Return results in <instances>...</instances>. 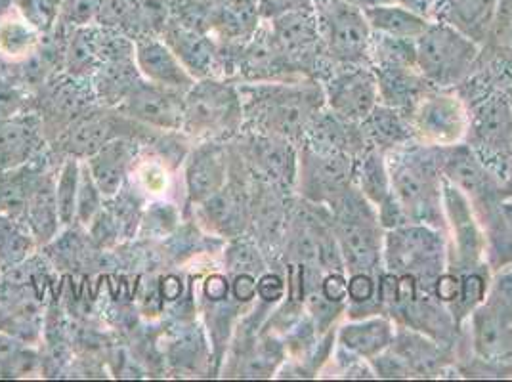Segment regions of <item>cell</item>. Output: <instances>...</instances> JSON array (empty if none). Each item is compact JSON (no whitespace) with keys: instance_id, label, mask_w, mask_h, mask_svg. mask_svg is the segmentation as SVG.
<instances>
[{"instance_id":"cell-17","label":"cell","mask_w":512,"mask_h":382,"mask_svg":"<svg viewBox=\"0 0 512 382\" xmlns=\"http://www.w3.org/2000/svg\"><path fill=\"white\" fill-rule=\"evenodd\" d=\"M253 180L247 170L245 178H234L230 174L226 186L216 191L207 201L195 205L197 222L211 234L224 239L243 237L251 228V186L247 180Z\"/></svg>"},{"instance_id":"cell-34","label":"cell","mask_w":512,"mask_h":382,"mask_svg":"<svg viewBox=\"0 0 512 382\" xmlns=\"http://www.w3.org/2000/svg\"><path fill=\"white\" fill-rule=\"evenodd\" d=\"M354 182L365 199L377 209L392 195L390 174L386 167V155L381 149L367 148L356 159Z\"/></svg>"},{"instance_id":"cell-27","label":"cell","mask_w":512,"mask_h":382,"mask_svg":"<svg viewBox=\"0 0 512 382\" xmlns=\"http://www.w3.org/2000/svg\"><path fill=\"white\" fill-rule=\"evenodd\" d=\"M394 323L386 314H375L367 318L352 319L339 329V348L348 354V360L371 361L383 354L394 340ZM348 361V363H350Z\"/></svg>"},{"instance_id":"cell-23","label":"cell","mask_w":512,"mask_h":382,"mask_svg":"<svg viewBox=\"0 0 512 382\" xmlns=\"http://www.w3.org/2000/svg\"><path fill=\"white\" fill-rule=\"evenodd\" d=\"M144 146V142L134 138H115L85 159L94 182L106 199L115 197L125 188Z\"/></svg>"},{"instance_id":"cell-52","label":"cell","mask_w":512,"mask_h":382,"mask_svg":"<svg viewBox=\"0 0 512 382\" xmlns=\"http://www.w3.org/2000/svg\"><path fill=\"white\" fill-rule=\"evenodd\" d=\"M14 12V0H0V20Z\"/></svg>"},{"instance_id":"cell-13","label":"cell","mask_w":512,"mask_h":382,"mask_svg":"<svg viewBox=\"0 0 512 382\" xmlns=\"http://www.w3.org/2000/svg\"><path fill=\"white\" fill-rule=\"evenodd\" d=\"M449 350V346L415 329L400 327L392 344L369 363L379 379L432 377L444 371V365L449 361Z\"/></svg>"},{"instance_id":"cell-12","label":"cell","mask_w":512,"mask_h":382,"mask_svg":"<svg viewBox=\"0 0 512 382\" xmlns=\"http://www.w3.org/2000/svg\"><path fill=\"white\" fill-rule=\"evenodd\" d=\"M406 115L417 142L428 146H455L469 128V106L451 88H430Z\"/></svg>"},{"instance_id":"cell-51","label":"cell","mask_w":512,"mask_h":382,"mask_svg":"<svg viewBox=\"0 0 512 382\" xmlns=\"http://www.w3.org/2000/svg\"><path fill=\"white\" fill-rule=\"evenodd\" d=\"M350 4H354L356 8L360 10H369V8H375V6H384V4H394L396 0H348Z\"/></svg>"},{"instance_id":"cell-6","label":"cell","mask_w":512,"mask_h":382,"mask_svg":"<svg viewBox=\"0 0 512 382\" xmlns=\"http://www.w3.org/2000/svg\"><path fill=\"white\" fill-rule=\"evenodd\" d=\"M482 46L446 23L432 22L415 41L419 73L436 88L465 85L480 62Z\"/></svg>"},{"instance_id":"cell-38","label":"cell","mask_w":512,"mask_h":382,"mask_svg":"<svg viewBox=\"0 0 512 382\" xmlns=\"http://www.w3.org/2000/svg\"><path fill=\"white\" fill-rule=\"evenodd\" d=\"M39 356L22 340L0 331V379H23L39 371Z\"/></svg>"},{"instance_id":"cell-31","label":"cell","mask_w":512,"mask_h":382,"mask_svg":"<svg viewBox=\"0 0 512 382\" xmlns=\"http://www.w3.org/2000/svg\"><path fill=\"white\" fill-rule=\"evenodd\" d=\"M50 153L52 148L46 149L37 159L23 167L0 172V214L22 218L23 207L33 190V184L37 182L43 170L52 167Z\"/></svg>"},{"instance_id":"cell-49","label":"cell","mask_w":512,"mask_h":382,"mask_svg":"<svg viewBox=\"0 0 512 382\" xmlns=\"http://www.w3.org/2000/svg\"><path fill=\"white\" fill-rule=\"evenodd\" d=\"M182 281L178 277L169 276L163 279L161 283V297L163 300H176L182 295Z\"/></svg>"},{"instance_id":"cell-10","label":"cell","mask_w":512,"mask_h":382,"mask_svg":"<svg viewBox=\"0 0 512 382\" xmlns=\"http://www.w3.org/2000/svg\"><path fill=\"white\" fill-rule=\"evenodd\" d=\"M469 321L470 342L478 360L512 361V268L495 277Z\"/></svg>"},{"instance_id":"cell-35","label":"cell","mask_w":512,"mask_h":382,"mask_svg":"<svg viewBox=\"0 0 512 382\" xmlns=\"http://www.w3.org/2000/svg\"><path fill=\"white\" fill-rule=\"evenodd\" d=\"M37 241L22 218L0 214V272H8L29 260L37 249Z\"/></svg>"},{"instance_id":"cell-19","label":"cell","mask_w":512,"mask_h":382,"mask_svg":"<svg viewBox=\"0 0 512 382\" xmlns=\"http://www.w3.org/2000/svg\"><path fill=\"white\" fill-rule=\"evenodd\" d=\"M184 104V90L157 85L144 79L117 109L153 130L180 132L184 123Z\"/></svg>"},{"instance_id":"cell-43","label":"cell","mask_w":512,"mask_h":382,"mask_svg":"<svg viewBox=\"0 0 512 382\" xmlns=\"http://www.w3.org/2000/svg\"><path fill=\"white\" fill-rule=\"evenodd\" d=\"M176 222H178V213L172 205H167V203L151 205L150 209L146 211V216L142 218L144 230L150 228L151 234L153 232L161 235L167 234L176 226Z\"/></svg>"},{"instance_id":"cell-26","label":"cell","mask_w":512,"mask_h":382,"mask_svg":"<svg viewBox=\"0 0 512 382\" xmlns=\"http://www.w3.org/2000/svg\"><path fill=\"white\" fill-rule=\"evenodd\" d=\"M302 144L323 151L344 153L354 159H358L365 149L371 148L365 140L362 123L348 121L327 106L321 107L320 113L314 117Z\"/></svg>"},{"instance_id":"cell-50","label":"cell","mask_w":512,"mask_h":382,"mask_svg":"<svg viewBox=\"0 0 512 382\" xmlns=\"http://www.w3.org/2000/svg\"><path fill=\"white\" fill-rule=\"evenodd\" d=\"M396 2L402 4V6H406L409 10H413V12H417V14H421V16H425V18H428V20L432 22L434 0H396Z\"/></svg>"},{"instance_id":"cell-16","label":"cell","mask_w":512,"mask_h":382,"mask_svg":"<svg viewBox=\"0 0 512 382\" xmlns=\"http://www.w3.org/2000/svg\"><path fill=\"white\" fill-rule=\"evenodd\" d=\"M321 86L325 106L348 121L362 123L379 104V83L371 65H337Z\"/></svg>"},{"instance_id":"cell-15","label":"cell","mask_w":512,"mask_h":382,"mask_svg":"<svg viewBox=\"0 0 512 382\" xmlns=\"http://www.w3.org/2000/svg\"><path fill=\"white\" fill-rule=\"evenodd\" d=\"M235 146L251 176L276 186L287 195L297 188L299 146L253 130H241V134L235 136Z\"/></svg>"},{"instance_id":"cell-37","label":"cell","mask_w":512,"mask_h":382,"mask_svg":"<svg viewBox=\"0 0 512 382\" xmlns=\"http://www.w3.org/2000/svg\"><path fill=\"white\" fill-rule=\"evenodd\" d=\"M41 43V33L14 10L0 20V56L18 62L31 56Z\"/></svg>"},{"instance_id":"cell-44","label":"cell","mask_w":512,"mask_h":382,"mask_svg":"<svg viewBox=\"0 0 512 382\" xmlns=\"http://www.w3.org/2000/svg\"><path fill=\"white\" fill-rule=\"evenodd\" d=\"M285 295H287V285H285V279L279 276V274L264 272L262 276L258 277L256 298L262 304L272 308V306H276L279 302H283Z\"/></svg>"},{"instance_id":"cell-18","label":"cell","mask_w":512,"mask_h":382,"mask_svg":"<svg viewBox=\"0 0 512 382\" xmlns=\"http://www.w3.org/2000/svg\"><path fill=\"white\" fill-rule=\"evenodd\" d=\"M444 213L453 230V253L449 270L467 272L482 268V256L486 255V235L478 226V218L472 211L467 195L451 184L444 176Z\"/></svg>"},{"instance_id":"cell-2","label":"cell","mask_w":512,"mask_h":382,"mask_svg":"<svg viewBox=\"0 0 512 382\" xmlns=\"http://www.w3.org/2000/svg\"><path fill=\"white\" fill-rule=\"evenodd\" d=\"M386 155L390 186L409 222L425 224L446 234L444 213V146L421 142L392 149Z\"/></svg>"},{"instance_id":"cell-46","label":"cell","mask_w":512,"mask_h":382,"mask_svg":"<svg viewBox=\"0 0 512 382\" xmlns=\"http://www.w3.org/2000/svg\"><path fill=\"white\" fill-rule=\"evenodd\" d=\"M203 297L211 304H222L232 300V279L214 272L203 283Z\"/></svg>"},{"instance_id":"cell-7","label":"cell","mask_w":512,"mask_h":382,"mask_svg":"<svg viewBox=\"0 0 512 382\" xmlns=\"http://www.w3.org/2000/svg\"><path fill=\"white\" fill-rule=\"evenodd\" d=\"M465 144L503 182L512 178V107L499 88H490L469 106Z\"/></svg>"},{"instance_id":"cell-39","label":"cell","mask_w":512,"mask_h":382,"mask_svg":"<svg viewBox=\"0 0 512 382\" xmlns=\"http://www.w3.org/2000/svg\"><path fill=\"white\" fill-rule=\"evenodd\" d=\"M79 178H81V159L65 157L56 178V201H58V213L64 228L75 224Z\"/></svg>"},{"instance_id":"cell-5","label":"cell","mask_w":512,"mask_h":382,"mask_svg":"<svg viewBox=\"0 0 512 382\" xmlns=\"http://www.w3.org/2000/svg\"><path fill=\"white\" fill-rule=\"evenodd\" d=\"M245 123L239 86L222 79H199L186 92L184 134L199 140H232Z\"/></svg>"},{"instance_id":"cell-24","label":"cell","mask_w":512,"mask_h":382,"mask_svg":"<svg viewBox=\"0 0 512 382\" xmlns=\"http://www.w3.org/2000/svg\"><path fill=\"white\" fill-rule=\"evenodd\" d=\"M56 178L58 170L54 167L43 170L23 207V224L29 228L39 247L50 245L64 228L56 201Z\"/></svg>"},{"instance_id":"cell-47","label":"cell","mask_w":512,"mask_h":382,"mask_svg":"<svg viewBox=\"0 0 512 382\" xmlns=\"http://www.w3.org/2000/svg\"><path fill=\"white\" fill-rule=\"evenodd\" d=\"M258 8H260L262 20H274L281 14H287L293 10L314 8V0H258Z\"/></svg>"},{"instance_id":"cell-21","label":"cell","mask_w":512,"mask_h":382,"mask_svg":"<svg viewBox=\"0 0 512 382\" xmlns=\"http://www.w3.org/2000/svg\"><path fill=\"white\" fill-rule=\"evenodd\" d=\"M48 148L41 117L35 111L0 119V172L23 167Z\"/></svg>"},{"instance_id":"cell-1","label":"cell","mask_w":512,"mask_h":382,"mask_svg":"<svg viewBox=\"0 0 512 382\" xmlns=\"http://www.w3.org/2000/svg\"><path fill=\"white\" fill-rule=\"evenodd\" d=\"M237 86L245 115L243 130L278 136L299 148L314 117L325 106L323 86L316 79Z\"/></svg>"},{"instance_id":"cell-36","label":"cell","mask_w":512,"mask_h":382,"mask_svg":"<svg viewBox=\"0 0 512 382\" xmlns=\"http://www.w3.org/2000/svg\"><path fill=\"white\" fill-rule=\"evenodd\" d=\"M102 67L98 56V23L86 27H73L67 50L64 71L75 77L90 79Z\"/></svg>"},{"instance_id":"cell-32","label":"cell","mask_w":512,"mask_h":382,"mask_svg":"<svg viewBox=\"0 0 512 382\" xmlns=\"http://www.w3.org/2000/svg\"><path fill=\"white\" fill-rule=\"evenodd\" d=\"M90 81L100 106L119 107L127 100L128 94L144 81V77L134 58H130L107 62L90 77Z\"/></svg>"},{"instance_id":"cell-53","label":"cell","mask_w":512,"mask_h":382,"mask_svg":"<svg viewBox=\"0 0 512 382\" xmlns=\"http://www.w3.org/2000/svg\"><path fill=\"white\" fill-rule=\"evenodd\" d=\"M501 197H503V199H512V178L511 180H507V182H503V186H501Z\"/></svg>"},{"instance_id":"cell-11","label":"cell","mask_w":512,"mask_h":382,"mask_svg":"<svg viewBox=\"0 0 512 382\" xmlns=\"http://www.w3.org/2000/svg\"><path fill=\"white\" fill-rule=\"evenodd\" d=\"M94 106H98V98L92 81L67 71L50 75L31 100V111L41 117L48 144L58 140L65 128Z\"/></svg>"},{"instance_id":"cell-54","label":"cell","mask_w":512,"mask_h":382,"mask_svg":"<svg viewBox=\"0 0 512 382\" xmlns=\"http://www.w3.org/2000/svg\"><path fill=\"white\" fill-rule=\"evenodd\" d=\"M214 2H224V0H214Z\"/></svg>"},{"instance_id":"cell-25","label":"cell","mask_w":512,"mask_h":382,"mask_svg":"<svg viewBox=\"0 0 512 382\" xmlns=\"http://www.w3.org/2000/svg\"><path fill=\"white\" fill-rule=\"evenodd\" d=\"M134 43V62L146 81L172 86L184 92H188L195 85L192 73L184 67L178 56L172 52L171 46L161 37H144Z\"/></svg>"},{"instance_id":"cell-4","label":"cell","mask_w":512,"mask_h":382,"mask_svg":"<svg viewBox=\"0 0 512 382\" xmlns=\"http://www.w3.org/2000/svg\"><path fill=\"white\" fill-rule=\"evenodd\" d=\"M446 234L425 224H404L384 234L383 266L396 276L413 277L423 293L434 295V283L448 270Z\"/></svg>"},{"instance_id":"cell-14","label":"cell","mask_w":512,"mask_h":382,"mask_svg":"<svg viewBox=\"0 0 512 382\" xmlns=\"http://www.w3.org/2000/svg\"><path fill=\"white\" fill-rule=\"evenodd\" d=\"M356 159L302 144L299 148L297 188L300 197L331 209L354 182Z\"/></svg>"},{"instance_id":"cell-45","label":"cell","mask_w":512,"mask_h":382,"mask_svg":"<svg viewBox=\"0 0 512 382\" xmlns=\"http://www.w3.org/2000/svg\"><path fill=\"white\" fill-rule=\"evenodd\" d=\"M321 297L333 304H346L348 300V279L344 272H327L320 281Z\"/></svg>"},{"instance_id":"cell-8","label":"cell","mask_w":512,"mask_h":382,"mask_svg":"<svg viewBox=\"0 0 512 382\" xmlns=\"http://www.w3.org/2000/svg\"><path fill=\"white\" fill-rule=\"evenodd\" d=\"M321 56L331 65H371L373 31L363 10L348 0H314Z\"/></svg>"},{"instance_id":"cell-20","label":"cell","mask_w":512,"mask_h":382,"mask_svg":"<svg viewBox=\"0 0 512 382\" xmlns=\"http://www.w3.org/2000/svg\"><path fill=\"white\" fill-rule=\"evenodd\" d=\"M230 178V148L224 140H205L186 157L184 184L188 207L207 201Z\"/></svg>"},{"instance_id":"cell-42","label":"cell","mask_w":512,"mask_h":382,"mask_svg":"<svg viewBox=\"0 0 512 382\" xmlns=\"http://www.w3.org/2000/svg\"><path fill=\"white\" fill-rule=\"evenodd\" d=\"M109 0H60V22L86 27L100 22Z\"/></svg>"},{"instance_id":"cell-28","label":"cell","mask_w":512,"mask_h":382,"mask_svg":"<svg viewBox=\"0 0 512 382\" xmlns=\"http://www.w3.org/2000/svg\"><path fill=\"white\" fill-rule=\"evenodd\" d=\"M371 67L379 83V104L404 113H409L430 88H436L419 73L417 65L375 64Z\"/></svg>"},{"instance_id":"cell-9","label":"cell","mask_w":512,"mask_h":382,"mask_svg":"<svg viewBox=\"0 0 512 382\" xmlns=\"http://www.w3.org/2000/svg\"><path fill=\"white\" fill-rule=\"evenodd\" d=\"M161 130H153L121 113L117 107L94 106L75 119L64 134L50 144L58 157H77L85 161L115 138H134L151 144Z\"/></svg>"},{"instance_id":"cell-33","label":"cell","mask_w":512,"mask_h":382,"mask_svg":"<svg viewBox=\"0 0 512 382\" xmlns=\"http://www.w3.org/2000/svg\"><path fill=\"white\" fill-rule=\"evenodd\" d=\"M363 14L373 33H381L394 39H404V41H417L432 23L425 16L409 10L398 2L369 8Z\"/></svg>"},{"instance_id":"cell-40","label":"cell","mask_w":512,"mask_h":382,"mask_svg":"<svg viewBox=\"0 0 512 382\" xmlns=\"http://www.w3.org/2000/svg\"><path fill=\"white\" fill-rule=\"evenodd\" d=\"M106 197L94 182L86 161H81V178H79V193H77V213L75 224L81 228H88L92 220L104 209Z\"/></svg>"},{"instance_id":"cell-41","label":"cell","mask_w":512,"mask_h":382,"mask_svg":"<svg viewBox=\"0 0 512 382\" xmlns=\"http://www.w3.org/2000/svg\"><path fill=\"white\" fill-rule=\"evenodd\" d=\"M14 10L41 35L60 22V0H14Z\"/></svg>"},{"instance_id":"cell-48","label":"cell","mask_w":512,"mask_h":382,"mask_svg":"<svg viewBox=\"0 0 512 382\" xmlns=\"http://www.w3.org/2000/svg\"><path fill=\"white\" fill-rule=\"evenodd\" d=\"M258 277L255 274H234L232 276V298L239 306H247L256 298V283Z\"/></svg>"},{"instance_id":"cell-22","label":"cell","mask_w":512,"mask_h":382,"mask_svg":"<svg viewBox=\"0 0 512 382\" xmlns=\"http://www.w3.org/2000/svg\"><path fill=\"white\" fill-rule=\"evenodd\" d=\"M501 0H434L432 22L446 23L478 46L490 43Z\"/></svg>"},{"instance_id":"cell-30","label":"cell","mask_w":512,"mask_h":382,"mask_svg":"<svg viewBox=\"0 0 512 382\" xmlns=\"http://www.w3.org/2000/svg\"><path fill=\"white\" fill-rule=\"evenodd\" d=\"M362 130L367 144L371 148L381 149L383 153L417 142L406 113L384 104H377L363 119Z\"/></svg>"},{"instance_id":"cell-3","label":"cell","mask_w":512,"mask_h":382,"mask_svg":"<svg viewBox=\"0 0 512 382\" xmlns=\"http://www.w3.org/2000/svg\"><path fill=\"white\" fill-rule=\"evenodd\" d=\"M329 211L346 272L381 276L386 230L377 209L354 184Z\"/></svg>"},{"instance_id":"cell-29","label":"cell","mask_w":512,"mask_h":382,"mask_svg":"<svg viewBox=\"0 0 512 382\" xmlns=\"http://www.w3.org/2000/svg\"><path fill=\"white\" fill-rule=\"evenodd\" d=\"M161 39L171 46L172 52L192 73L195 81L213 77L218 43L211 35L197 33L169 20V25L165 27Z\"/></svg>"}]
</instances>
